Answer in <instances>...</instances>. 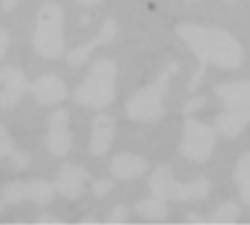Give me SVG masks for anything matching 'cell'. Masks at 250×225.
<instances>
[{
  "instance_id": "cell-1",
  "label": "cell",
  "mask_w": 250,
  "mask_h": 225,
  "mask_svg": "<svg viewBox=\"0 0 250 225\" xmlns=\"http://www.w3.org/2000/svg\"><path fill=\"white\" fill-rule=\"evenodd\" d=\"M176 32L199 60V66L188 83V91L190 92L196 91L201 85L209 63L221 69H236L242 64V44L227 31L193 23H180L176 26Z\"/></svg>"
},
{
  "instance_id": "cell-2",
  "label": "cell",
  "mask_w": 250,
  "mask_h": 225,
  "mask_svg": "<svg viewBox=\"0 0 250 225\" xmlns=\"http://www.w3.org/2000/svg\"><path fill=\"white\" fill-rule=\"evenodd\" d=\"M180 70L179 63H168L157 76L155 82L139 89L126 104V114L129 119L136 122H157L166 114L163 98L167 92L168 82L173 75Z\"/></svg>"
},
{
  "instance_id": "cell-3",
  "label": "cell",
  "mask_w": 250,
  "mask_h": 225,
  "mask_svg": "<svg viewBox=\"0 0 250 225\" xmlns=\"http://www.w3.org/2000/svg\"><path fill=\"white\" fill-rule=\"evenodd\" d=\"M117 69L111 60L98 59L85 82L73 92V100L86 107L103 108L114 100Z\"/></svg>"
},
{
  "instance_id": "cell-4",
  "label": "cell",
  "mask_w": 250,
  "mask_h": 225,
  "mask_svg": "<svg viewBox=\"0 0 250 225\" xmlns=\"http://www.w3.org/2000/svg\"><path fill=\"white\" fill-rule=\"evenodd\" d=\"M63 9L56 1H47L37 15L32 45L42 57L54 59L63 53Z\"/></svg>"
},
{
  "instance_id": "cell-5",
  "label": "cell",
  "mask_w": 250,
  "mask_h": 225,
  "mask_svg": "<svg viewBox=\"0 0 250 225\" xmlns=\"http://www.w3.org/2000/svg\"><path fill=\"white\" fill-rule=\"evenodd\" d=\"M149 187L154 196L163 201H193L208 196L211 182L205 177L190 183L176 182L170 165H158L149 177Z\"/></svg>"
},
{
  "instance_id": "cell-6",
  "label": "cell",
  "mask_w": 250,
  "mask_h": 225,
  "mask_svg": "<svg viewBox=\"0 0 250 225\" xmlns=\"http://www.w3.org/2000/svg\"><path fill=\"white\" fill-rule=\"evenodd\" d=\"M217 130L211 126L188 117L183 129V139L180 143V154L192 161L205 163L211 158L215 146Z\"/></svg>"
},
{
  "instance_id": "cell-7",
  "label": "cell",
  "mask_w": 250,
  "mask_h": 225,
  "mask_svg": "<svg viewBox=\"0 0 250 225\" xmlns=\"http://www.w3.org/2000/svg\"><path fill=\"white\" fill-rule=\"evenodd\" d=\"M47 149L51 155L62 157L72 146V133L69 130V114L64 110H57L48 120V132L45 139Z\"/></svg>"
},
{
  "instance_id": "cell-8",
  "label": "cell",
  "mask_w": 250,
  "mask_h": 225,
  "mask_svg": "<svg viewBox=\"0 0 250 225\" xmlns=\"http://www.w3.org/2000/svg\"><path fill=\"white\" fill-rule=\"evenodd\" d=\"M0 81L3 83V89L0 94V107L3 110L15 107L25 91L29 89V85L21 69L13 66H4L0 72Z\"/></svg>"
},
{
  "instance_id": "cell-9",
  "label": "cell",
  "mask_w": 250,
  "mask_h": 225,
  "mask_svg": "<svg viewBox=\"0 0 250 225\" xmlns=\"http://www.w3.org/2000/svg\"><path fill=\"white\" fill-rule=\"evenodd\" d=\"M89 180V173L79 165L64 164L56 177V190L69 199L79 198L85 190V183Z\"/></svg>"
},
{
  "instance_id": "cell-10",
  "label": "cell",
  "mask_w": 250,
  "mask_h": 225,
  "mask_svg": "<svg viewBox=\"0 0 250 225\" xmlns=\"http://www.w3.org/2000/svg\"><path fill=\"white\" fill-rule=\"evenodd\" d=\"M29 91L40 104H56L67 97V88L64 82L51 73L40 76L29 85Z\"/></svg>"
},
{
  "instance_id": "cell-11",
  "label": "cell",
  "mask_w": 250,
  "mask_h": 225,
  "mask_svg": "<svg viewBox=\"0 0 250 225\" xmlns=\"http://www.w3.org/2000/svg\"><path fill=\"white\" fill-rule=\"evenodd\" d=\"M116 34H117V23L113 19H107L103 23L100 32L97 34V37L94 40L88 41L83 45H79V47L73 48L69 53V56H67L69 66L70 67H79V66H82L88 60V57H89V54H91V51L94 48H97L98 45H105L110 41H113V38L116 37Z\"/></svg>"
},
{
  "instance_id": "cell-12",
  "label": "cell",
  "mask_w": 250,
  "mask_h": 225,
  "mask_svg": "<svg viewBox=\"0 0 250 225\" xmlns=\"http://www.w3.org/2000/svg\"><path fill=\"white\" fill-rule=\"evenodd\" d=\"M214 92L224 102L227 110L250 111V81L218 85Z\"/></svg>"
},
{
  "instance_id": "cell-13",
  "label": "cell",
  "mask_w": 250,
  "mask_h": 225,
  "mask_svg": "<svg viewBox=\"0 0 250 225\" xmlns=\"http://www.w3.org/2000/svg\"><path fill=\"white\" fill-rule=\"evenodd\" d=\"M114 136V120L108 114H98L92 122L89 152L95 157L105 154Z\"/></svg>"
},
{
  "instance_id": "cell-14",
  "label": "cell",
  "mask_w": 250,
  "mask_h": 225,
  "mask_svg": "<svg viewBox=\"0 0 250 225\" xmlns=\"http://www.w3.org/2000/svg\"><path fill=\"white\" fill-rule=\"evenodd\" d=\"M148 170L145 158L133 154H119L110 163V173L119 180H130L142 176Z\"/></svg>"
},
{
  "instance_id": "cell-15",
  "label": "cell",
  "mask_w": 250,
  "mask_h": 225,
  "mask_svg": "<svg viewBox=\"0 0 250 225\" xmlns=\"http://www.w3.org/2000/svg\"><path fill=\"white\" fill-rule=\"evenodd\" d=\"M250 123V111L226 110L215 119V130L226 138H237Z\"/></svg>"
},
{
  "instance_id": "cell-16",
  "label": "cell",
  "mask_w": 250,
  "mask_h": 225,
  "mask_svg": "<svg viewBox=\"0 0 250 225\" xmlns=\"http://www.w3.org/2000/svg\"><path fill=\"white\" fill-rule=\"evenodd\" d=\"M234 182L239 187L242 201L250 205V152L242 155L239 160L234 171Z\"/></svg>"
},
{
  "instance_id": "cell-17",
  "label": "cell",
  "mask_w": 250,
  "mask_h": 225,
  "mask_svg": "<svg viewBox=\"0 0 250 225\" xmlns=\"http://www.w3.org/2000/svg\"><path fill=\"white\" fill-rule=\"evenodd\" d=\"M56 186L51 183H47L44 180H37V182H29L26 183V196L29 201L38 204V205H47L53 196H54Z\"/></svg>"
},
{
  "instance_id": "cell-18",
  "label": "cell",
  "mask_w": 250,
  "mask_h": 225,
  "mask_svg": "<svg viewBox=\"0 0 250 225\" xmlns=\"http://www.w3.org/2000/svg\"><path fill=\"white\" fill-rule=\"evenodd\" d=\"M136 212L141 217L151 218V220H163L167 217V208L164 205V201L160 198H149L136 205Z\"/></svg>"
},
{
  "instance_id": "cell-19",
  "label": "cell",
  "mask_w": 250,
  "mask_h": 225,
  "mask_svg": "<svg viewBox=\"0 0 250 225\" xmlns=\"http://www.w3.org/2000/svg\"><path fill=\"white\" fill-rule=\"evenodd\" d=\"M239 212L240 209L234 202H227L212 211L205 220V224H233L239 217Z\"/></svg>"
},
{
  "instance_id": "cell-20",
  "label": "cell",
  "mask_w": 250,
  "mask_h": 225,
  "mask_svg": "<svg viewBox=\"0 0 250 225\" xmlns=\"http://www.w3.org/2000/svg\"><path fill=\"white\" fill-rule=\"evenodd\" d=\"M23 199H28V196H26V183H22V182L9 183L1 192V206H0V209L3 211L6 205H18Z\"/></svg>"
},
{
  "instance_id": "cell-21",
  "label": "cell",
  "mask_w": 250,
  "mask_h": 225,
  "mask_svg": "<svg viewBox=\"0 0 250 225\" xmlns=\"http://www.w3.org/2000/svg\"><path fill=\"white\" fill-rule=\"evenodd\" d=\"M9 161H10V165L13 170H18V171H22V170H26L28 165H29V155L26 152H21V151H13L7 155Z\"/></svg>"
},
{
  "instance_id": "cell-22",
  "label": "cell",
  "mask_w": 250,
  "mask_h": 225,
  "mask_svg": "<svg viewBox=\"0 0 250 225\" xmlns=\"http://www.w3.org/2000/svg\"><path fill=\"white\" fill-rule=\"evenodd\" d=\"M114 187V183L108 179H98L92 184V193L95 198H103L107 193H110Z\"/></svg>"
},
{
  "instance_id": "cell-23",
  "label": "cell",
  "mask_w": 250,
  "mask_h": 225,
  "mask_svg": "<svg viewBox=\"0 0 250 225\" xmlns=\"http://www.w3.org/2000/svg\"><path fill=\"white\" fill-rule=\"evenodd\" d=\"M13 142L12 138L7 133V129L4 126H1L0 129V157L1 158H7V155L10 152H13Z\"/></svg>"
},
{
  "instance_id": "cell-24",
  "label": "cell",
  "mask_w": 250,
  "mask_h": 225,
  "mask_svg": "<svg viewBox=\"0 0 250 225\" xmlns=\"http://www.w3.org/2000/svg\"><path fill=\"white\" fill-rule=\"evenodd\" d=\"M127 214H129V209L125 206V205H117L110 218H108V223L110 224H122V223H126V218H127Z\"/></svg>"
},
{
  "instance_id": "cell-25",
  "label": "cell",
  "mask_w": 250,
  "mask_h": 225,
  "mask_svg": "<svg viewBox=\"0 0 250 225\" xmlns=\"http://www.w3.org/2000/svg\"><path fill=\"white\" fill-rule=\"evenodd\" d=\"M205 102H207V98H205V97H195V98L189 100V101L185 104L183 113H185V114H190V113L196 111L198 108H201Z\"/></svg>"
},
{
  "instance_id": "cell-26",
  "label": "cell",
  "mask_w": 250,
  "mask_h": 225,
  "mask_svg": "<svg viewBox=\"0 0 250 225\" xmlns=\"http://www.w3.org/2000/svg\"><path fill=\"white\" fill-rule=\"evenodd\" d=\"M7 44H9V35L6 28H1L0 31V57L3 59L7 51Z\"/></svg>"
},
{
  "instance_id": "cell-27",
  "label": "cell",
  "mask_w": 250,
  "mask_h": 225,
  "mask_svg": "<svg viewBox=\"0 0 250 225\" xmlns=\"http://www.w3.org/2000/svg\"><path fill=\"white\" fill-rule=\"evenodd\" d=\"M37 223H38V224H60L62 221H60L59 218L53 217V215L44 214L42 217H40V218L37 220Z\"/></svg>"
},
{
  "instance_id": "cell-28",
  "label": "cell",
  "mask_w": 250,
  "mask_h": 225,
  "mask_svg": "<svg viewBox=\"0 0 250 225\" xmlns=\"http://www.w3.org/2000/svg\"><path fill=\"white\" fill-rule=\"evenodd\" d=\"M186 218H188L190 223H201V224H204V223H205V220H204L201 215L195 214V212H189V214L186 215Z\"/></svg>"
},
{
  "instance_id": "cell-29",
  "label": "cell",
  "mask_w": 250,
  "mask_h": 225,
  "mask_svg": "<svg viewBox=\"0 0 250 225\" xmlns=\"http://www.w3.org/2000/svg\"><path fill=\"white\" fill-rule=\"evenodd\" d=\"M82 6H86V7H92V6H97L101 3V0H78Z\"/></svg>"
},
{
  "instance_id": "cell-30",
  "label": "cell",
  "mask_w": 250,
  "mask_h": 225,
  "mask_svg": "<svg viewBox=\"0 0 250 225\" xmlns=\"http://www.w3.org/2000/svg\"><path fill=\"white\" fill-rule=\"evenodd\" d=\"M15 6V0H3V9L4 10H10Z\"/></svg>"
},
{
  "instance_id": "cell-31",
  "label": "cell",
  "mask_w": 250,
  "mask_h": 225,
  "mask_svg": "<svg viewBox=\"0 0 250 225\" xmlns=\"http://www.w3.org/2000/svg\"><path fill=\"white\" fill-rule=\"evenodd\" d=\"M88 223H91V224H94V223H97L94 218H85V220H82V224H88Z\"/></svg>"
}]
</instances>
